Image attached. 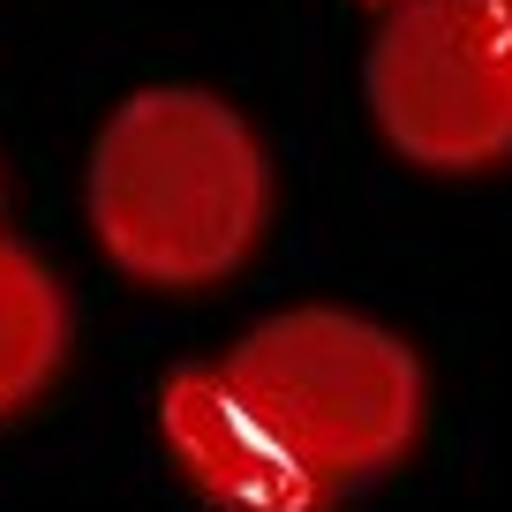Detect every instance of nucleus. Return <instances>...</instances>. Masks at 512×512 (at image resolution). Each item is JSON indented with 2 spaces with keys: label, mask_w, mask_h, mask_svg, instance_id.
Returning <instances> with one entry per match:
<instances>
[{
  "label": "nucleus",
  "mask_w": 512,
  "mask_h": 512,
  "mask_svg": "<svg viewBox=\"0 0 512 512\" xmlns=\"http://www.w3.org/2000/svg\"><path fill=\"white\" fill-rule=\"evenodd\" d=\"M98 249L144 287H211L241 272L264 234L272 174L264 144L226 98L196 83H151L121 98L83 174Z\"/></svg>",
  "instance_id": "1"
},
{
  "label": "nucleus",
  "mask_w": 512,
  "mask_h": 512,
  "mask_svg": "<svg viewBox=\"0 0 512 512\" xmlns=\"http://www.w3.org/2000/svg\"><path fill=\"white\" fill-rule=\"evenodd\" d=\"M369 8H392V0H369Z\"/></svg>",
  "instance_id": "7"
},
{
  "label": "nucleus",
  "mask_w": 512,
  "mask_h": 512,
  "mask_svg": "<svg viewBox=\"0 0 512 512\" xmlns=\"http://www.w3.org/2000/svg\"><path fill=\"white\" fill-rule=\"evenodd\" d=\"M159 437L211 512H332L339 482L302 452L234 362H189L159 384Z\"/></svg>",
  "instance_id": "4"
},
{
  "label": "nucleus",
  "mask_w": 512,
  "mask_h": 512,
  "mask_svg": "<svg viewBox=\"0 0 512 512\" xmlns=\"http://www.w3.org/2000/svg\"><path fill=\"white\" fill-rule=\"evenodd\" d=\"M68 354V302L23 241L0 234V415L31 407Z\"/></svg>",
  "instance_id": "5"
},
{
  "label": "nucleus",
  "mask_w": 512,
  "mask_h": 512,
  "mask_svg": "<svg viewBox=\"0 0 512 512\" xmlns=\"http://www.w3.org/2000/svg\"><path fill=\"white\" fill-rule=\"evenodd\" d=\"M497 16H505V38H512V0H497Z\"/></svg>",
  "instance_id": "6"
},
{
  "label": "nucleus",
  "mask_w": 512,
  "mask_h": 512,
  "mask_svg": "<svg viewBox=\"0 0 512 512\" xmlns=\"http://www.w3.org/2000/svg\"><path fill=\"white\" fill-rule=\"evenodd\" d=\"M362 91L384 144L430 174H475L512 151V38L497 0H392Z\"/></svg>",
  "instance_id": "3"
},
{
  "label": "nucleus",
  "mask_w": 512,
  "mask_h": 512,
  "mask_svg": "<svg viewBox=\"0 0 512 512\" xmlns=\"http://www.w3.org/2000/svg\"><path fill=\"white\" fill-rule=\"evenodd\" d=\"M226 362L272 400V415L302 437V452L339 482L400 467L422 437V362L400 332L354 309H279L226 347Z\"/></svg>",
  "instance_id": "2"
}]
</instances>
